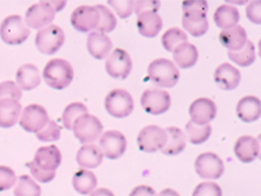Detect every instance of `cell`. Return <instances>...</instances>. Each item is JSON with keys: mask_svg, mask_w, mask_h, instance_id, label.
<instances>
[{"mask_svg": "<svg viewBox=\"0 0 261 196\" xmlns=\"http://www.w3.org/2000/svg\"><path fill=\"white\" fill-rule=\"evenodd\" d=\"M183 16L181 25L184 30L193 37H201L209 29V22L206 18L208 4L202 0H187L181 4Z\"/></svg>", "mask_w": 261, "mask_h": 196, "instance_id": "6da1fadb", "label": "cell"}, {"mask_svg": "<svg viewBox=\"0 0 261 196\" xmlns=\"http://www.w3.org/2000/svg\"><path fill=\"white\" fill-rule=\"evenodd\" d=\"M73 68L71 63L64 59H51L47 64L45 65L42 76L50 88L53 89L62 90L65 89L67 86L71 85L73 80Z\"/></svg>", "mask_w": 261, "mask_h": 196, "instance_id": "7a4b0ae2", "label": "cell"}, {"mask_svg": "<svg viewBox=\"0 0 261 196\" xmlns=\"http://www.w3.org/2000/svg\"><path fill=\"white\" fill-rule=\"evenodd\" d=\"M148 76L158 88H172L179 81V69L171 60L158 58L149 64Z\"/></svg>", "mask_w": 261, "mask_h": 196, "instance_id": "3957f363", "label": "cell"}, {"mask_svg": "<svg viewBox=\"0 0 261 196\" xmlns=\"http://www.w3.org/2000/svg\"><path fill=\"white\" fill-rule=\"evenodd\" d=\"M72 131H73L74 137L83 145H85V144H94L97 140H99L103 126L97 116L86 113L74 120Z\"/></svg>", "mask_w": 261, "mask_h": 196, "instance_id": "277c9868", "label": "cell"}, {"mask_svg": "<svg viewBox=\"0 0 261 196\" xmlns=\"http://www.w3.org/2000/svg\"><path fill=\"white\" fill-rule=\"evenodd\" d=\"M30 36V30L20 15L8 16L0 25V37L7 45L16 46L24 43Z\"/></svg>", "mask_w": 261, "mask_h": 196, "instance_id": "5b68a950", "label": "cell"}, {"mask_svg": "<svg viewBox=\"0 0 261 196\" xmlns=\"http://www.w3.org/2000/svg\"><path fill=\"white\" fill-rule=\"evenodd\" d=\"M64 41L65 36L63 29L54 24L39 30L37 33L36 39H34L39 53L45 54V55H53V54L58 53V50H60Z\"/></svg>", "mask_w": 261, "mask_h": 196, "instance_id": "8992f818", "label": "cell"}, {"mask_svg": "<svg viewBox=\"0 0 261 196\" xmlns=\"http://www.w3.org/2000/svg\"><path fill=\"white\" fill-rule=\"evenodd\" d=\"M134 98L125 89L111 90L105 98L106 111L114 118H125L134 111Z\"/></svg>", "mask_w": 261, "mask_h": 196, "instance_id": "52a82bcc", "label": "cell"}, {"mask_svg": "<svg viewBox=\"0 0 261 196\" xmlns=\"http://www.w3.org/2000/svg\"><path fill=\"white\" fill-rule=\"evenodd\" d=\"M195 170L202 179H220L225 173V165L220 156L213 152H205L197 156L195 161Z\"/></svg>", "mask_w": 261, "mask_h": 196, "instance_id": "ba28073f", "label": "cell"}, {"mask_svg": "<svg viewBox=\"0 0 261 196\" xmlns=\"http://www.w3.org/2000/svg\"><path fill=\"white\" fill-rule=\"evenodd\" d=\"M167 141L166 131L155 125L144 127L137 135V145L140 151L146 153H154L162 151Z\"/></svg>", "mask_w": 261, "mask_h": 196, "instance_id": "9c48e42d", "label": "cell"}, {"mask_svg": "<svg viewBox=\"0 0 261 196\" xmlns=\"http://www.w3.org/2000/svg\"><path fill=\"white\" fill-rule=\"evenodd\" d=\"M20 126L30 134H37L50 122L47 110L38 104H32L21 111Z\"/></svg>", "mask_w": 261, "mask_h": 196, "instance_id": "30bf717a", "label": "cell"}, {"mask_svg": "<svg viewBox=\"0 0 261 196\" xmlns=\"http://www.w3.org/2000/svg\"><path fill=\"white\" fill-rule=\"evenodd\" d=\"M127 148V140L120 131H106L99 137V149L103 157L109 160H118L124 155Z\"/></svg>", "mask_w": 261, "mask_h": 196, "instance_id": "8fae6325", "label": "cell"}, {"mask_svg": "<svg viewBox=\"0 0 261 196\" xmlns=\"http://www.w3.org/2000/svg\"><path fill=\"white\" fill-rule=\"evenodd\" d=\"M141 106L150 115L166 113L171 105V97L163 89H146L140 98Z\"/></svg>", "mask_w": 261, "mask_h": 196, "instance_id": "7c38bea8", "label": "cell"}, {"mask_svg": "<svg viewBox=\"0 0 261 196\" xmlns=\"http://www.w3.org/2000/svg\"><path fill=\"white\" fill-rule=\"evenodd\" d=\"M106 72L111 78L124 80L132 71V59L123 48H115L106 59Z\"/></svg>", "mask_w": 261, "mask_h": 196, "instance_id": "4fadbf2b", "label": "cell"}, {"mask_svg": "<svg viewBox=\"0 0 261 196\" xmlns=\"http://www.w3.org/2000/svg\"><path fill=\"white\" fill-rule=\"evenodd\" d=\"M55 13L57 12L51 8L48 2H39L28 8L27 15H25V24L33 29L41 30L51 25L55 18Z\"/></svg>", "mask_w": 261, "mask_h": 196, "instance_id": "5bb4252c", "label": "cell"}, {"mask_svg": "<svg viewBox=\"0 0 261 196\" xmlns=\"http://www.w3.org/2000/svg\"><path fill=\"white\" fill-rule=\"evenodd\" d=\"M99 22V13L94 6H80L71 15V24L80 33H92Z\"/></svg>", "mask_w": 261, "mask_h": 196, "instance_id": "9a60e30c", "label": "cell"}, {"mask_svg": "<svg viewBox=\"0 0 261 196\" xmlns=\"http://www.w3.org/2000/svg\"><path fill=\"white\" fill-rule=\"evenodd\" d=\"M217 106L211 98H197L191 104V122L199 126L209 125L216 118Z\"/></svg>", "mask_w": 261, "mask_h": 196, "instance_id": "2e32d148", "label": "cell"}, {"mask_svg": "<svg viewBox=\"0 0 261 196\" xmlns=\"http://www.w3.org/2000/svg\"><path fill=\"white\" fill-rule=\"evenodd\" d=\"M234 153L241 162H252L260 157V141L248 135L241 136L234 144Z\"/></svg>", "mask_w": 261, "mask_h": 196, "instance_id": "e0dca14e", "label": "cell"}, {"mask_svg": "<svg viewBox=\"0 0 261 196\" xmlns=\"http://www.w3.org/2000/svg\"><path fill=\"white\" fill-rule=\"evenodd\" d=\"M33 162L45 172H57L62 163V153L55 145L41 146L37 149Z\"/></svg>", "mask_w": 261, "mask_h": 196, "instance_id": "ac0fdd59", "label": "cell"}, {"mask_svg": "<svg viewBox=\"0 0 261 196\" xmlns=\"http://www.w3.org/2000/svg\"><path fill=\"white\" fill-rule=\"evenodd\" d=\"M86 48L94 59L101 60L110 55L113 42L107 34L98 33L94 30V32L89 33V36L86 38Z\"/></svg>", "mask_w": 261, "mask_h": 196, "instance_id": "d6986e66", "label": "cell"}, {"mask_svg": "<svg viewBox=\"0 0 261 196\" xmlns=\"http://www.w3.org/2000/svg\"><path fill=\"white\" fill-rule=\"evenodd\" d=\"M214 81L221 89L234 90L241 83V72L232 64L223 63L214 71Z\"/></svg>", "mask_w": 261, "mask_h": 196, "instance_id": "ffe728a7", "label": "cell"}, {"mask_svg": "<svg viewBox=\"0 0 261 196\" xmlns=\"http://www.w3.org/2000/svg\"><path fill=\"white\" fill-rule=\"evenodd\" d=\"M221 45L223 47L227 48L228 51H239L243 48V46L246 45L247 39V32L243 27L241 25H235L234 28H230V29L222 30L220 33Z\"/></svg>", "mask_w": 261, "mask_h": 196, "instance_id": "44dd1931", "label": "cell"}, {"mask_svg": "<svg viewBox=\"0 0 261 196\" xmlns=\"http://www.w3.org/2000/svg\"><path fill=\"white\" fill-rule=\"evenodd\" d=\"M261 102L255 95H246L238 102L237 115L242 122L252 123L260 118Z\"/></svg>", "mask_w": 261, "mask_h": 196, "instance_id": "7402d4cb", "label": "cell"}, {"mask_svg": "<svg viewBox=\"0 0 261 196\" xmlns=\"http://www.w3.org/2000/svg\"><path fill=\"white\" fill-rule=\"evenodd\" d=\"M76 161L81 169H95L103 161V155H102L99 146L95 144H85L77 151Z\"/></svg>", "mask_w": 261, "mask_h": 196, "instance_id": "603a6c76", "label": "cell"}, {"mask_svg": "<svg viewBox=\"0 0 261 196\" xmlns=\"http://www.w3.org/2000/svg\"><path fill=\"white\" fill-rule=\"evenodd\" d=\"M16 81L21 90H33L41 84V75L34 64H22L16 72Z\"/></svg>", "mask_w": 261, "mask_h": 196, "instance_id": "cb8c5ba5", "label": "cell"}, {"mask_svg": "<svg viewBox=\"0 0 261 196\" xmlns=\"http://www.w3.org/2000/svg\"><path fill=\"white\" fill-rule=\"evenodd\" d=\"M137 30L141 36L146 38H153L162 30V17L155 12L140 13L137 16Z\"/></svg>", "mask_w": 261, "mask_h": 196, "instance_id": "d4e9b609", "label": "cell"}, {"mask_svg": "<svg viewBox=\"0 0 261 196\" xmlns=\"http://www.w3.org/2000/svg\"><path fill=\"white\" fill-rule=\"evenodd\" d=\"M21 105L11 98L0 100V127L11 128L20 120Z\"/></svg>", "mask_w": 261, "mask_h": 196, "instance_id": "484cf974", "label": "cell"}, {"mask_svg": "<svg viewBox=\"0 0 261 196\" xmlns=\"http://www.w3.org/2000/svg\"><path fill=\"white\" fill-rule=\"evenodd\" d=\"M172 58H174V62H175L174 64L176 65V68L187 69L196 64L199 59V51L195 45L186 42L172 51Z\"/></svg>", "mask_w": 261, "mask_h": 196, "instance_id": "4316f807", "label": "cell"}, {"mask_svg": "<svg viewBox=\"0 0 261 196\" xmlns=\"http://www.w3.org/2000/svg\"><path fill=\"white\" fill-rule=\"evenodd\" d=\"M167 141L162 148V153L166 156H178L186 149L187 137L183 130L178 127H167L166 130Z\"/></svg>", "mask_w": 261, "mask_h": 196, "instance_id": "83f0119b", "label": "cell"}, {"mask_svg": "<svg viewBox=\"0 0 261 196\" xmlns=\"http://www.w3.org/2000/svg\"><path fill=\"white\" fill-rule=\"evenodd\" d=\"M239 11L230 4H222L216 9L213 15V20L218 28L222 30L230 29L238 25L239 22Z\"/></svg>", "mask_w": 261, "mask_h": 196, "instance_id": "f1b7e54d", "label": "cell"}, {"mask_svg": "<svg viewBox=\"0 0 261 196\" xmlns=\"http://www.w3.org/2000/svg\"><path fill=\"white\" fill-rule=\"evenodd\" d=\"M72 186L81 195H90L97 187V177L92 170L80 169L73 174Z\"/></svg>", "mask_w": 261, "mask_h": 196, "instance_id": "f546056e", "label": "cell"}, {"mask_svg": "<svg viewBox=\"0 0 261 196\" xmlns=\"http://www.w3.org/2000/svg\"><path fill=\"white\" fill-rule=\"evenodd\" d=\"M228 59L241 67H249L256 60V48L253 42L247 41L243 48L239 51H228Z\"/></svg>", "mask_w": 261, "mask_h": 196, "instance_id": "4dcf8cb0", "label": "cell"}, {"mask_svg": "<svg viewBox=\"0 0 261 196\" xmlns=\"http://www.w3.org/2000/svg\"><path fill=\"white\" fill-rule=\"evenodd\" d=\"M212 135V126L205 125V126H199L195 125L190 120V122L186 125V137L193 145H200V144H204L206 140L211 137Z\"/></svg>", "mask_w": 261, "mask_h": 196, "instance_id": "1f68e13d", "label": "cell"}, {"mask_svg": "<svg viewBox=\"0 0 261 196\" xmlns=\"http://www.w3.org/2000/svg\"><path fill=\"white\" fill-rule=\"evenodd\" d=\"M187 39V33L183 32V30L179 29V28H170L169 30H166V32L163 33L161 42H162V46L165 47V50L172 53L179 45L186 43Z\"/></svg>", "mask_w": 261, "mask_h": 196, "instance_id": "d6a6232c", "label": "cell"}, {"mask_svg": "<svg viewBox=\"0 0 261 196\" xmlns=\"http://www.w3.org/2000/svg\"><path fill=\"white\" fill-rule=\"evenodd\" d=\"M15 196H41V187L30 176H21L13 190Z\"/></svg>", "mask_w": 261, "mask_h": 196, "instance_id": "836d02e7", "label": "cell"}, {"mask_svg": "<svg viewBox=\"0 0 261 196\" xmlns=\"http://www.w3.org/2000/svg\"><path fill=\"white\" fill-rule=\"evenodd\" d=\"M94 7L99 13V22L95 28V32L103 33V34L113 32L116 27V17L114 16V13L103 4H97Z\"/></svg>", "mask_w": 261, "mask_h": 196, "instance_id": "e575fe53", "label": "cell"}, {"mask_svg": "<svg viewBox=\"0 0 261 196\" xmlns=\"http://www.w3.org/2000/svg\"><path fill=\"white\" fill-rule=\"evenodd\" d=\"M86 113H88V107L84 104H81V102H72V104H69L68 106L65 107L64 111H63V127L67 128V130H72V126H73L74 120L79 116L84 115Z\"/></svg>", "mask_w": 261, "mask_h": 196, "instance_id": "d590c367", "label": "cell"}, {"mask_svg": "<svg viewBox=\"0 0 261 196\" xmlns=\"http://www.w3.org/2000/svg\"><path fill=\"white\" fill-rule=\"evenodd\" d=\"M60 132H62V127L58 125L55 120H50L45 127L42 128L39 132H37V139L43 143H48V141H57L60 139Z\"/></svg>", "mask_w": 261, "mask_h": 196, "instance_id": "8d00e7d4", "label": "cell"}, {"mask_svg": "<svg viewBox=\"0 0 261 196\" xmlns=\"http://www.w3.org/2000/svg\"><path fill=\"white\" fill-rule=\"evenodd\" d=\"M17 183V177L13 169L0 165V192L8 191Z\"/></svg>", "mask_w": 261, "mask_h": 196, "instance_id": "74e56055", "label": "cell"}, {"mask_svg": "<svg viewBox=\"0 0 261 196\" xmlns=\"http://www.w3.org/2000/svg\"><path fill=\"white\" fill-rule=\"evenodd\" d=\"M22 97V90L18 88L15 81H3L0 83V100L11 98L15 101H20Z\"/></svg>", "mask_w": 261, "mask_h": 196, "instance_id": "f35d334b", "label": "cell"}, {"mask_svg": "<svg viewBox=\"0 0 261 196\" xmlns=\"http://www.w3.org/2000/svg\"><path fill=\"white\" fill-rule=\"evenodd\" d=\"M192 196H222V190L216 182H202L196 186Z\"/></svg>", "mask_w": 261, "mask_h": 196, "instance_id": "ab89813d", "label": "cell"}, {"mask_svg": "<svg viewBox=\"0 0 261 196\" xmlns=\"http://www.w3.org/2000/svg\"><path fill=\"white\" fill-rule=\"evenodd\" d=\"M27 167L30 170L32 178L34 179L37 183H38V182H41V183H48V182L53 181V179L55 178V176H57V172H45V170L39 169L33 161L27 162Z\"/></svg>", "mask_w": 261, "mask_h": 196, "instance_id": "60d3db41", "label": "cell"}, {"mask_svg": "<svg viewBox=\"0 0 261 196\" xmlns=\"http://www.w3.org/2000/svg\"><path fill=\"white\" fill-rule=\"evenodd\" d=\"M109 6L118 13L120 18H127L134 13V2H129V0H124V2L110 0Z\"/></svg>", "mask_w": 261, "mask_h": 196, "instance_id": "b9f144b4", "label": "cell"}, {"mask_svg": "<svg viewBox=\"0 0 261 196\" xmlns=\"http://www.w3.org/2000/svg\"><path fill=\"white\" fill-rule=\"evenodd\" d=\"M161 3L158 0H144V2H135L134 3V12L136 13L137 16L140 13H145V12H158L160 9Z\"/></svg>", "mask_w": 261, "mask_h": 196, "instance_id": "7bdbcfd3", "label": "cell"}, {"mask_svg": "<svg viewBox=\"0 0 261 196\" xmlns=\"http://www.w3.org/2000/svg\"><path fill=\"white\" fill-rule=\"evenodd\" d=\"M261 3L260 2H251V3L247 6L246 9V15L247 18H248L251 22L256 25L261 24Z\"/></svg>", "mask_w": 261, "mask_h": 196, "instance_id": "ee69618b", "label": "cell"}, {"mask_svg": "<svg viewBox=\"0 0 261 196\" xmlns=\"http://www.w3.org/2000/svg\"><path fill=\"white\" fill-rule=\"evenodd\" d=\"M129 196H157V192L150 186L141 184V186H136L134 190L130 191Z\"/></svg>", "mask_w": 261, "mask_h": 196, "instance_id": "f6af8a7d", "label": "cell"}, {"mask_svg": "<svg viewBox=\"0 0 261 196\" xmlns=\"http://www.w3.org/2000/svg\"><path fill=\"white\" fill-rule=\"evenodd\" d=\"M89 196H115L113 191H110L109 188H97V190L93 191Z\"/></svg>", "mask_w": 261, "mask_h": 196, "instance_id": "bcb514c9", "label": "cell"}, {"mask_svg": "<svg viewBox=\"0 0 261 196\" xmlns=\"http://www.w3.org/2000/svg\"><path fill=\"white\" fill-rule=\"evenodd\" d=\"M48 4H50L51 8H53L55 12H60V11L65 7V2H48Z\"/></svg>", "mask_w": 261, "mask_h": 196, "instance_id": "7dc6e473", "label": "cell"}, {"mask_svg": "<svg viewBox=\"0 0 261 196\" xmlns=\"http://www.w3.org/2000/svg\"><path fill=\"white\" fill-rule=\"evenodd\" d=\"M157 196H180L178 191L172 190V188H165V190L161 191L160 193H157Z\"/></svg>", "mask_w": 261, "mask_h": 196, "instance_id": "c3c4849f", "label": "cell"}]
</instances>
